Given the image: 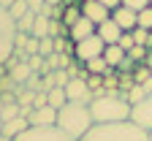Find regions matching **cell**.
<instances>
[{"label": "cell", "instance_id": "6da1fadb", "mask_svg": "<svg viewBox=\"0 0 152 141\" xmlns=\"http://www.w3.org/2000/svg\"><path fill=\"white\" fill-rule=\"evenodd\" d=\"M90 114L95 125H106V122H125L130 119V103L120 90H95L90 100Z\"/></svg>", "mask_w": 152, "mask_h": 141}, {"label": "cell", "instance_id": "7a4b0ae2", "mask_svg": "<svg viewBox=\"0 0 152 141\" xmlns=\"http://www.w3.org/2000/svg\"><path fill=\"white\" fill-rule=\"evenodd\" d=\"M79 141H149V133L139 128L136 122H106V125H92L84 138Z\"/></svg>", "mask_w": 152, "mask_h": 141}, {"label": "cell", "instance_id": "3957f363", "mask_svg": "<svg viewBox=\"0 0 152 141\" xmlns=\"http://www.w3.org/2000/svg\"><path fill=\"white\" fill-rule=\"evenodd\" d=\"M92 114H90V106L87 103H73V100H68V103L57 111V128H60L63 133H68L71 138H84V133L92 128Z\"/></svg>", "mask_w": 152, "mask_h": 141}, {"label": "cell", "instance_id": "277c9868", "mask_svg": "<svg viewBox=\"0 0 152 141\" xmlns=\"http://www.w3.org/2000/svg\"><path fill=\"white\" fill-rule=\"evenodd\" d=\"M14 35H16V25L8 16L6 8H0V65L8 63V57L14 54Z\"/></svg>", "mask_w": 152, "mask_h": 141}, {"label": "cell", "instance_id": "5b68a950", "mask_svg": "<svg viewBox=\"0 0 152 141\" xmlns=\"http://www.w3.org/2000/svg\"><path fill=\"white\" fill-rule=\"evenodd\" d=\"M103 49H106L103 38L95 33V35H90V38H84V41L76 44V49H73V60L84 65V63H90V60H95V57H103Z\"/></svg>", "mask_w": 152, "mask_h": 141}, {"label": "cell", "instance_id": "8992f818", "mask_svg": "<svg viewBox=\"0 0 152 141\" xmlns=\"http://www.w3.org/2000/svg\"><path fill=\"white\" fill-rule=\"evenodd\" d=\"M14 141H76V138H71L68 133H63L57 125H49V128H27L25 133H19Z\"/></svg>", "mask_w": 152, "mask_h": 141}, {"label": "cell", "instance_id": "52a82bcc", "mask_svg": "<svg viewBox=\"0 0 152 141\" xmlns=\"http://www.w3.org/2000/svg\"><path fill=\"white\" fill-rule=\"evenodd\" d=\"M130 122H136L139 128H144L147 133L152 130V92L139 100L136 106H130Z\"/></svg>", "mask_w": 152, "mask_h": 141}, {"label": "cell", "instance_id": "ba28073f", "mask_svg": "<svg viewBox=\"0 0 152 141\" xmlns=\"http://www.w3.org/2000/svg\"><path fill=\"white\" fill-rule=\"evenodd\" d=\"M65 95L73 103H87L90 106V100H92V90L87 87V79H71L65 84Z\"/></svg>", "mask_w": 152, "mask_h": 141}, {"label": "cell", "instance_id": "9c48e42d", "mask_svg": "<svg viewBox=\"0 0 152 141\" xmlns=\"http://www.w3.org/2000/svg\"><path fill=\"white\" fill-rule=\"evenodd\" d=\"M95 27H98V25L90 22L87 16H79V19H76V22L68 27V38H71L73 44H79V41H84V38L95 35Z\"/></svg>", "mask_w": 152, "mask_h": 141}, {"label": "cell", "instance_id": "30bf717a", "mask_svg": "<svg viewBox=\"0 0 152 141\" xmlns=\"http://www.w3.org/2000/svg\"><path fill=\"white\" fill-rule=\"evenodd\" d=\"M30 128H49V125H57V109L52 106H41V109H33V114L27 117Z\"/></svg>", "mask_w": 152, "mask_h": 141}, {"label": "cell", "instance_id": "8fae6325", "mask_svg": "<svg viewBox=\"0 0 152 141\" xmlns=\"http://www.w3.org/2000/svg\"><path fill=\"white\" fill-rule=\"evenodd\" d=\"M111 19L120 25L122 33H130L133 27H139V14H136V11H130V8H125V6L114 8V11H111Z\"/></svg>", "mask_w": 152, "mask_h": 141}, {"label": "cell", "instance_id": "7c38bea8", "mask_svg": "<svg viewBox=\"0 0 152 141\" xmlns=\"http://www.w3.org/2000/svg\"><path fill=\"white\" fill-rule=\"evenodd\" d=\"M82 16H87L95 25H101V22H106V19L111 16V11L106 6H101L98 0H87V3H82Z\"/></svg>", "mask_w": 152, "mask_h": 141}, {"label": "cell", "instance_id": "4fadbf2b", "mask_svg": "<svg viewBox=\"0 0 152 141\" xmlns=\"http://www.w3.org/2000/svg\"><path fill=\"white\" fill-rule=\"evenodd\" d=\"M95 33H98L101 38H103V44H117L120 41V35H122V30H120V25L114 22V19L109 16L106 22H101L98 27H95Z\"/></svg>", "mask_w": 152, "mask_h": 141}, {"label": "cell", "instance_id": "5bb4252c", "mask_svg": "<svg viewBox=\"0 0 152 141\" xmlns=\"http://www.w3.org/2000/svg\"><path fill=\"white\" fill-rule=\"evenodd\" d=\"M27 128H30V122H27V119H25V117H16V119H8V122H3V136L14 141L19 133H25Z\"/></svg>", "mask_w": 152, "mask_h": 141}, {"label": "cell", "instance_id": "9a60e30c", "mask_svg": "<svg viewBox=\"0 0 152 141\" xmlns=\"http://www.w3.org/2000/svg\"><path fill=\"white\" fill-rule=\"evenodd\" d=\"M122 57H125V52L120 49V44H106V49H103V60H106L109 68H117V65L122 63Z\"/></svg>", "mask_w": 152, "mask_h": 141}, {"label": "cell", "instance_id": "2e32d148", "mask_svg": "<svg viewBox=\"0 0 152 141\" xmlns=\"http://www.w3.org/2000/svg\"><path fill=\"white\" fill-rule=\"evenodd\" d=\"M30 73H35L27 63H16L14 68H8V76H11V82L14 84H25L27 79H30Z\"/></svg>", "mask_w": 152, "mask_h": 141}, {"label": "cell", "instance_id": "e0dca14e", "mask_svg": "<svg viewBox=\"0 0 152 141\" xmlns=\"http://www.w3.org/2000/svg\"><path fill=\"white\" fill-rule=\"evenodd\" d=\"M49 35V16L44 14H35V22H33V30H30V38H46Z\"/></svg>", "mask_w": 152, "mask_h": 141}, {"label": "cell", "instance_id": "ac0fdd59", "mask_svg": "<svg viewBox=\"0 0 152 141\" xmlns=\"http://www.w3.org/2000/svg\"><path fill=\"white\" fill-rule=\"evenodd\" d=\"M46 65H49V71H65V68L71 65V54H60V52H54V54L46 57Z\"/></svg>", "mask_w": 152, "mask_h": 141}, {"label": "cell", "instance_id": "d6986e66", "mask_svg": "<svg viewBox=\"0 0 152 141\" xmlns=\"http://www.w3.org/2000/svg\"><path fill=\"white\" fill-rule=\"evenodd\" d=\"M46 95H49V106H52V109H57V111H60V109H63V106L68 103L65 87H52V90H49Z\"/></svg>", "mask_w": 152, "mask_h": 141}, {"label": "cell", "instance_id": "ffe728a7", "mask_svg": "<svg viewBox=\"0 0 152 141\" xmlns=\"http://www.w3.org/2000/svg\"><path fill=\"white\" fill-rule=\"evenodd\" d=\"M84 68H87V73H98V76H109L114 71V68L106 65L103 57H95V60H90V63H84Z\"/></svg>", "mask_w": 152, "mask_h": 141}, {"label": "cell", "instance_id": "44dd1931", "mask_svg": "<svg viewBox=\"0 0 152 141\" xmlns=\"http://www.w3.org/2000/svg\"><path fill=\"white\" fill-rule=\"evenodd\" d=\"M33 22H35V14H33V11H27L22 19H16V22H14V25H16V33H27V35H30Z\"/></svg>", "mask_w": 152, "mask_h": 141}, {"label": "cell", "instance_id": "7402d4cb", "mask_svg": "<svg viewBox=\"0 0 152 141\" xmlns=\"http://www.w3.org/2000/svg\"><path fill=\"white\" fill-rule=\"evenodd\" d=\"M6 11H8V16L16 22V19H22V16L30 11V6H27V0H16V3H14L11 8H6Z\"/></svg>", "mask_w": 152, "mask_h": 141}, {"label": "cell", "instance_id": "603a6c76", "mask_svg": "<svg viewBox=\"0 0 152 141\" xmlns=\"http://www.w3.org/2000/svg\"><path fill=\"white\" fill-rule=\"evenodd\" d=\"M79 16H82V6H65V11H63V25L71 27Z\"/></svg>", "mask_w": 152, "mask_h": 141}, {"label": "cell", "instance_id": "cb8c5ba5", "mask_svg": "<svg viewBox=\"0 0 152 141\" xmlns=\"http://www.w3.org/2000/svg\"><path fill=\"white\" fill-rule=\"evenodd\" d=\"M76 44L71 41V38H54V52H60V54H73Z\"/></svg>", "mask_w": 152, "mask_h": 141}, {"label": "cell", "instance_id": "d4e9b609", "mask_svg": "<svg viewBox=\"0 0 152 141\" xmlns=\"http://www.w3.org/2000/svg\"><path fill=\"white\" fill-rule=\"evenodd\" d=\"M125 98H128V103H130V106H136L139 100H144V98H147V92H144V87H141V84H133V87H130V92H128Z\"/></svg>", "mask_w": 152, "mask_h": 141}, {"label": "cell", "instance_id": "484cf974", "mask_svg": "<svg viewBox=\"0 0 152 141\" xmlns=\"http://www.w3.org/2000/svg\"><path fill=\"white\" fill-rule=\"evenodd\" d=\"M38 54H41L44 60L49 57V54H54V38H41V41H38Z\"/></svg>", "mask_w": 152, "mask_h": 141}, {"label": "cell", "instance_id": "4316f807", "mask_svg": "<svg viewBox=\"0 0 152 141\" xmlns=\"http://www.w3.org/2000/svg\"><path fill=\"white\" fill-rule=\"evenodd\" d=\"M149 76H152V73H149V65H144V63L133 68V82H136V84H144Z\"/></svg>", "mask_w": 152, "mask_h": 141}, {"label": "cell", "instance_id": "83f0119b", "mask_svg": "<svg viewBox=\"0 0 152 141\" xmlns=\"http://www.w3.org/2000/svg\"><path fill=\"white\" fill-rule=\"evenodd\" d=\"M19 117V103H6L3 111H0V119L3 122H8V119H16Z\"/></svg>", "mask_w": 152, "mask_h": 141}, {"label": "cell", "instance_id": "f1b7e54d", "mask_svg": "<svg viewBox=\"0 0 152 141\" xmlns=\"http://www.w3.org/2000/svg\"><path fill=\"white\" fill-rule=\"evenodd\" d=\"M147 54H149V49H147V46H139V44L128 52V57H130V60H136V63H144V60H147Z\"/></svg>", "mask_w": 152, "mask_h": 141}, {"label": "cell", "instance_id": "f546056e", "mask_svg": "<svg viewBox=\"0 0 152 141\" xmlns=\"http://www.w3.org/2000/svg\"><path fill=\"white\" fill-rule=\"evenodd\" d=\"M139 27L152 30V6H149V8H144V11H139Z\"/></svg>", "mask_w": 152, "mask_h": 141}, {"label": "cell", "instance_id": "4dcf8cb0", "mask_svg": "<svg viewBox=\"0 0 152 141\" xmlns=\"http://www.w3.org/2000/svg\"><path fill=\"white\" fill-rule=\"evenodd\" d=\"M52 76H54V87H65L71 79H73V76L68 73V68H65V71H52Z\"/></svg>", "mask_w": 152, "mask_h": 141}, {"label": "cell", "instance_id": "1f68e13d", "mask_svg": "<svg viewBox=\"0 0 152 141\" xmlns=\"http://www.w3.org/2000/svg\"><path fill=\"white\" fill-rule=\"evenodd\" d=\"M133 84H136V82H133V73H120V92L122 95H128Z\"/></svg>", "mask_w": 152, "mask_h": 141}, {"label": "cell", "instance_id": "d6a6232c", "mask_svg": "<svg viewBox=\"0 0 152 141\" xmlns=\"http://www.w3.org/2000/svg\"><path fill=\"white\" fill-rule=\"evenodd\" d=\"M122 6L125 8H130V11H144V8H149V0H122Z\"/></svg>", "mask_w": 152, "mask_h": 141}, {"label": "cell", "instance_id": "836d02e7", "mask_svg": "<svg viewBox=\"0 0 152 141\" xmlns=\"http://www.w3.org/2000/svg\"><path fill=\"white\" fill-rule=\"evenodd\" d=\"M133 68H136V60H130V57L125 54V57H122V63L114 68V71H117V73H133Z\"/></svg>", "mask_w": 152, "mask_h": 141}, {"label": "cell", "instance_id": "e575fe53", "mask_svg": "<svg viewBox=\"0 0 152 141\" xmlns=\"http://www.w3.org/2000/svg\"><path fill=\"white\" fill-rule=\"evenodd\" d=\"M117 44H120V49H122L125 54H128V52H130L133 46H136V41H133V35H130V33H122V35H120V41H117Z\"/></svg>", "mask_w": 152, "mask_h": 141}, {"label": "cell", "instance_id": "d590c367", "mask_svg": "<svg viewBox=\"0 0 152 141\" xmlns=\"http://www.w3.org/2000/svg\"><path fill=\"white\" fill-rule=\"evenodd\" d=\"M41 106H49V95L44 90H38L35 98H33V109H41Z\"/></svg>", "mask_w": 152, "mask_h": 141}, {"label": "cell", "instance_id": "8d00e7d4", "mask_svg": "<svg viewBox=\"0 0 152 141\" xmlns=\"http://www.w3.org/2000/svg\"><path fill=\"white\" fill-rule=\"evenodd\" d=\"M87 87H90L92 92H95V90H101V87H103V76H98V73H90V76H87Z\"/></svg>", "mask_w": 152, "mask_h": 141}, {"label": "cell", "instance_id": "74e56055", "mask_svg": "<svg viewBox=\"0 0 152 141\" xmlns=\"http://www.w3.org/2000/svg\"><path fill=\"white\" fill-rule=\"evenodd\" d=\"M25 87L27 90H41V73H30V79H27V82H25Z\"/></svg>", "mask_w": 152, "mask_h": 141}, {"label": "cell", "instance_id": "f35d334b", "mask_svg": "<svg viewBox=\"0 0 152 141\" xmlns=\"http://www.w3.org/2000/svg\"><path fill=\"white\" fill-rule=\"evenodd\" d=\"M25 54H27V57H30V54H38V38H30V41H27Z\"/></svg>", "mask_w": 152, "mask_h": 141}, {"label": "cell", "instance_id": "ab89813d", "mask_svg": "<svg viewBox=\"0 0 152 141\" xmlns=\"http://www.w3.org/2000/svg\"><path fill=\"white\" fill-rule=\"evenodd\" d=\"M27 6H30V11H33V14H41L46 3H44V0H27Z\"/></svg>", "mask_w": 152, "mask_h": 141}, {"label": "cell", "instance_id": "60d3db41", "mask_svg": "<svg viewBox=\"0 0 152 141\" xmlns=\"http://www.w3.org/2000/svg\"><path fill=\"white\" fill-rule=\"evenodd\" d=\"M98 3H101V6H106L109 11H114V8H120V6H122V0H98Z\"/></svg>", "mask_w": 152, "mask_h": 141}, {"label": "cell", "instance_id": "b9f144b4", "mask_svg": "<svg viewBox=\"0 0 152 141\" xmlns=\"http://www.w3.org/2000/svg\"><path fill=\"white\" fill-rule=\"evenodd\" d=\"M14 3H16V0H0V8H11Z\"/></svg>", "mask_w": 152, "mask_h": 141}, {"label": "cell", "instance_id": "7bdbcfd3", "mask_svg": "<svg viewBox=\"0 0 152 141\" xmlns=\"http://www.w3.org/2000/svg\"><path fill=\"white\" fill-rule=\"evenodd\" d=\"M44 3H46V6H60L63 0H44Z\"/></svg>", "mask_w": 152, "mask_h": 141}, {"label": "cell", "instance_id": "ee69618b", "mask_svg": "<svg viewBox=\"0 0 152 141\" xmlns=\"http://www.w3.org/2000/svg\"><path fill=\"white\" fill-rule=\"evenodd\" d=\"M0 136H3V119H0Z\"/></svg>", "mask_w": 152, "mask_h": 141}, {"label": "cell", "instance_id": "f6af8a7d", "mask_svg": "<svg viewBox=\"0 0 152 141\" xmlns=\"http://www.w3.org/2000/svg\"><path fill=\"white\" fill-rule=\"evenodd\" d=\"M0 141H11V138H6V136H0Z\"/></svg>", "mask_w": 152, "mask_h": 141}, {"label": "cell", "instance_id": "bcb514c9", "mask_svg": "<svg viewBox=\"0 0 152 141\" xmlns=\"http://www.w3.org/2000/svg\"><path fill=\"white\" fill-rule=\"evenodd\" d=\"M149 141H152V130H149Z\"/></svg>", "mask_w": 152, "mask_h": 141}, {"label": "cell", "instance_id": "7dc6e473", "mask_svg": "<svg viewBox=\"0 0 152 141\" xmlns=\"http://www.w3.org/2000/svg\"><path fill=\"white\" fill-rule=\"evenodd\" d=\"M0 111H3V103H0Z\"/></svg>", "mask_w": 152, "mask_h": 141}, {"label": "cell", "instance_id": "c3c4849f", "mask_svg": "<svg viewBox=\"0 0 152 141\" xmlns=\"http://www.w3.org/2000/svg\"><path fill=\"white\" fill-rule=\"evenodd\" d=\"M149 73H152V65H149Z\"/></svg>", "mask_w": 152, "mask_h": 141}, {"label": "cell", "instance_id": "681fc988", "mask_svg": "<svg viewBox=\"0 0 152 141\" xmlns=\"http://www.w3.org/2000/svg\"><path fill=\"white\" fill-rule=\"evenodd\" d=\"M82 3H87V0H82Z\"/></svg>", "mask_w": 152, "mask_h": 141}, {"label": "cell", "instance_id": "f907efd6", "mask_svg": "<svg viewBox=\"0 0 152 141\" xmlns=\"http://www.w3.org/2000/svg\"><path fill=\"white\" fill-rule=\"evenodd\" d=\"M149 6H152V0H149Z\"/></svg>", "mask_w": 152, "mask_h": 141}]
</instances>
